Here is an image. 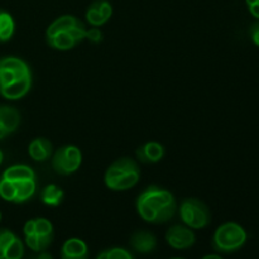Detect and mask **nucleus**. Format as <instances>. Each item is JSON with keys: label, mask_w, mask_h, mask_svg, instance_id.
Instances as JSON below:
<instances>
[{"label": "nucleus", "mask_w": 259, "mask_h": 259, "mask_svg": "<svg viewBox=\"0 0 259 259\" xmlns=\"http://www.w3.org/2000/svg\"><path fill=\"white\" fill-rule=\"evenodd\" d=\"M136 210L144 222L163 224L175 217L177 202L168 190L151 185L137 196Z\"/></svg>", "instance_id": "1"}, {"label": "nucleus", "mask_w": 259, "mask_h": 259, "mask_svg": "<svg viewBox=\"0 0 259 259\" xmlns=\"http://www.w3.org/2000/svg\"><path fill=\"white\" fill-rule=\"evenodd\" d=\"M32 83V71L24 60L15 56L0 58V96L19 100L29 93Z\"/></svg>", "instance_id": "2"}, {"label": "nucleus", "mask_w": 259, "mask_h": 259, "mask_svg": "<svg viewBox=\"0 0 259 259\" xmlns=\"http://www.w3.org/2000/svg\"><path fill=\"white\" fill-rule=\"evenodd\" d=\"M86 25L73 15H61L48 25L46 40L51 48L68 51L75 48L86 38Z\"/></svg>", "instance_id": "3"}, {"label": "nucleus", "mask_w": 259, "mask_h": 259, "mask_svg": "<svg viewBox=\"0 0 259 259\" xmlns=\"http://www.w3.org/2000/svg\"><path fill=\"white\" fill-rule=\"evenodd\" d=\"M141 179L138 163L129 157L114 161L104 175L105 186L111 191H126L136 186Z\"/></svg>", "instance_id": "4"}, {"label": "nucleus", "mask_w": 259, "mask_h": 259, "mask_svg": "<svg viewBox=\"0 0 259 259\" xmlns=\"http://www.w3.org/2000/svg\"><path fill=\"white\" fill-rule=\"evenodd\" d=\"M247 240V230L242 225L235 222H227L215 230L211 245L215 252L230 254L244 247Z\"/></svg>", "instance_id": "5"}, {"label": "nucleus", "mask_w": 259, "mask_h": 259, "mask_svg": "<svg viewBox=\"0 0 259 259\" xmlns=\"http://www.w3.org/2000/svg\"><path fill=\"white\" fill-rule=\"evenodd\" d=\"M24 243L30 250L35 253L47 250L53 242V225L46 218H33L23 227Z\"/></svg>", "instance_id": "6"}, {"label": "nucleus", "mask_w": 259, "mask_h": 259, "mask_svg": "<svg viewBox=\"0 0 259 259\" xmlns=\"http://www.w3.org/2000/svg\"><path fill=\"white\" fill-rule=\"evenodd\" d=\"M37 192V179L0 177V197L12 204H24Z\"/></svg>", "instance_id": "7"}, {"label": "nucleus", "mask_w": 259, "mask_h": 259, "mask_svg": "<svg viewBox=\"0 0 259 259\" xmlns=\"http://www.w3.org/2000/svg\"><path fill=\"white\" fill-rule=\"evenodd\" d=\"M180 219L191 229H204L211 223L210 209L199 199H184L179 207Z\"/></svg>", "instance_id": "8"}, {"label": "nucleus", "mask_w": 259, "mask_h": 259, "mask_svg": "<svg viewBox=\"0 0 259 259\" xmlns=\"http://www.w3.org/2000/svg\"><path fill=\"white\" fill-rule=\"evenodd\" d=\"M82 163V153L80 148L72 144L62 146L53 153L52 168L61 176H70L78 171Z\"/></svg>", "instance_id": "9"}, {"label": "nucleus", "mask_w": 259, "mask_h": 259, "mask_svg": "<svg viewBox=\"0 0 259 259\" xmlns=\"http://www.w3.org/2000/svg\"><path fill=\"white\" fill-rule=\"evenodd\" d=\"M24 243L12 230L0 228V259H22Z\"/></svg>", "instance_id": "10"}, {"label": "nucleus", "mask_w": 259, "mask_h": 259, "mask_svg": "<svg viewBox=\"0 0 259 259\" xmlns=\"http://www.w3.org/2000/svg\"><path fill=\"white\" fill-rule=\"evenodd\" d=\"M166 242L174 249L185 250L191 248L196 242V235L191 228L185 224L172 225L166 233Z\"/></svg>", "instance_id": "11"}, {"label": "nucleus", "mask_w": 259, "mask_h": 259, "mask_svg": "<svg viewBox=\"0 0 259 259\" xmlns=\"http://www.w3.org/2000/svg\"><path fill=\"white\" fill-rule=\"evenodd\" d=\"M113 15V7L108 0H95L89 5L85 13L86 22L91 27H101L106 24Z\"/></svg>", "instance_id": "12"}, {"label": "nucleus", "mask_w": 259, "mask_h": 259, "mask_svg": "<svg viewBox=\"0 0 259 259\" xmlns=\"http://www.w3.org/2000/svg\"><path fill=\"white\" fill-rule=\"evenodd\" d=\"M20 119V113L14 106L0 105V141L19 128Z\"/></svg>", "instance_id": "13"}, {"label": "nucleus", "mask_w": 259, "mask_h": 259, "mask_svg": "<svg viewBox=\"0 0 259 259\" xmlns=\"http://www.w3.org/2000/svg\"><path fill=\"white\" fill-rule=\"evenodd\" d=\"M136 157L142 163H157L164 157V147L158 142H147L137 148Z\"/></svg>", "instance_id": "14"}, {"label": "nucleus", "mask_w": 259, "mask_h": 259, "mask_svg": "<svg viewBox=\"0 0 259 259\" xmlns=\"http://www.w3.org/2000/svg\"><path fill=\"white\" fill-rule=\"evenodd\" d=\"M131 245L137 253L148 254L157 248V238L153 233L138 230L131 237Z\"/></svg>", "instance_id": "15"}, {"label": "nucleus", "mask_w": 259, "mask_h": 259, "mask_svg": "<svg viewBox=\"0 0 259 259\" xmlns=\"http://www.w3.org/2000/svg\"><path fill=\"white\" fill-rule=\"evenodd\" d=\"M61 259H89L88 244L78 238H70L62 244Z\"/></svg>", "instance_id": "16"}, {"label": "nucleus", "mask_w": 259, "mask_h": 259, "mask_svg": "<svg viewBox=\"0 0 259 259\" xmlns=\"http://www.w3.org/2000/svg\"><path fill=\"white\" fill-rule=\"evenodd\" d=\"M28 153L30 158L35 162H45L51 158L53 153V146L50 139L38 137L34 138L28 146Z\"/></svg>", "instance_id": "17"}, {"label": "nucleus", "mask_w": 259, "mask_h": 259, "mask_svg": "<svg viewBox=\"0 0 259 259\" xmlns=\"http://www.w3.org/2000/svg\"><path fill=\"white\" fill-rule=\"evenodd\" d=\"M65 192L60 186L55 184H50L40 191V201L50 207H57L62 204Z\"/></svg>", "instance_id": "18"}, {"label": "nucleus", "mask_w": 259, "mask_h": 259, "mask_svg": "<svg viewBox=\"0 0 259 259\" xmlns=\"http://www.w3.org/2000/svg\"><path fill=\"white\" fill-rule=\"evenodd\" d=\"M15 32L14 18L7 10L0 9V43L9 42Z\"/></svg>", "instance_id": "19"}, {"label": "nucleus", "mask_w": 259, "mask_h": 259, "mask_svg": "<svg viewBox=\"0 0 259 259\" xmlns=\"http://www.w3.org/2000/svg\"><path fill=\"white\" fill-rule=\"evenodd\" d=\"M2 176L7 179H37L32 167L25 166V164H14V166L8 167L3 172Z\"/></svg>", "instance_id": "20"}, {"label": "nucleus", "mask_w": 259, "mask_h": 259, "mask_svg": "<svg viewBox=\"0 0 259 259\" xmlns=\"http://www.w3.org/2000/svg\"><path fill=\"white\" fill-rule=\"evenodd\" d=\"M96 259H134L129 250L120 247H114L110 249L103 250Z\"/></svg>", "instance_id": "21"}, {"label": "nucleus", "mask_w": 259, "mask_h": 259, "mask_svg": "<svg viewBox=\"0 0 259 259\" xmlns=\"http://www.w3.org/2000/svg\"><path fill=\"white\" fill-rule=\"evenodd\" d=\"M86 38L91 43H100L103 40V32L98 27H93L86 30Z\"/></svg>", "instance_id": "22"}, {"label": "nucleus", "mask_w": 259, "mask_h": 259, "mask_svg": "<svg viewBox=\"0 0 259 259\" xmlns=\"http://www.w3.org/2000/svg\"><path fill=\"white\" fill-rule=\"evenodd\" d=\"M245 4L250 14L259 19V0H245Z\"/></svg>", "instance_id": "23"}, {"label": "nucleus", "mask_w": 259, "mask_h": 259, "mask_svg": "<svg viewBox=\"0 0 259 259\" xmlns=\"http://www.w3.org/2000/svg\"><path fill=\"white\" fill-rule=\"evenodd\" d=\"M249 33H250V39H252V42L254 43L257 47H259V22L252 24Z\"/></svg>", "instance_id": "24"}, {"label": "nucleus", "mask_w": 259, "mask_h": 259, "mask_svg": "<svg viewBox=\"0 0 259 259\" xmlns=\"http://www.w3.org/2000/svg\"><path fill=\"white\" fill-rule=\"evenodd\" d=\"M35 259H53V257L50 254V253H47L46 250H43V252L38 253L37 258H35Z\"/></svg>", "instance_id": "25"}, {"label": "nucleus", "mask_w": 259, "mask_h": 259, "mask_svg": "<svg viewBox=\"0 0 259 259\" xmlns=\"http://www.w3.org/2000/svg\"><path fill=\"white\" fill-rule=\"evenodd\" d=\"M201 259H223V257L219 254H206V255H204Z\"/></svg>", "instance_id": "26"}, {"label": "nucleus", "mask_w": 259, "mask_h": 259, "mask_svg": "<svg viewBox=\"0 0 259 259\" xmlns=\"http://www.w3.org/2000/svg\"><path fill=\"white\" fill-rule=\"evenodd\" d=\"M3 161H4V153H3V151L0 149V166H2Z\"/></svg>", "instance_id": "27"}, {"label": "nucleus", "mask_w": 259, "mask_h": 259, "mask_svg": "<svg viewBox=\"0 0 259 259\" xmlns=\"http://www.w3.org/2000/svg\"><path fill=\"white\" fill-rule=\"evenodd\" d=\"M171 259H185V258H179V257H176V258H171Z\"/></svg>", "instance_id": "28"}, {"label": "nucleus", "mask_w": 259, "mask_h": 259, "mask_svg": "<svg viewBox=\"0 0 259 259\" xmlns=\"http://www.w3.org/2000/svg\"><path fill=\"white\" fill-rule=\"evenodd\" d=\"M0 222H2V212H0Z\"/></svg>", "instance_id": "29"}]
</instances>
